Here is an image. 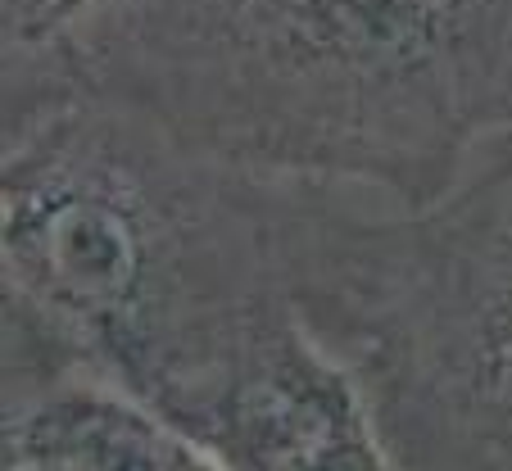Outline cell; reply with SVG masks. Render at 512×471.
Instances as JSON below:
<instances>
[{"label": "cell", "mask_w": 512, "mask_h": 471, "mask_svg": "<svg viewBox=\"0 0 512 471\" xmlns=\"http://www.w3.org/2000/svg\"><path fill=\"white\" fill-rule=\"evenodd\" d=\"M281 250L399 471H512V132L422 209L286 182Z\"/></svg>", "instance_id": "3"}, {"label": "cell", "mask_w": 512, "mask_h": 471, "mask_svg": "<svg viewBox=\"0 0 512 471\" xmlns=\"http://www.w3.org/2000/svg\"><path fill=\"white\" fill-rule=\"evenodd\" d=\"M5 404L68 381L195 431L290 308L286 182L218 164L46 68H5Z\"/></svg>", "instance_id": "1"}, {"label": "cell", "mask_w": 512, "mask_h": 471, "mask_svg": "<svg viewBox=\"0 0 512 471\" xmlns=\"http://www.w3.org/2000/svg\"><path fill=\"white\" fill-rule=\"evenodd\" d=\"M191 440L227 471H399L358 381L295 304L245 340Z\"/></svg>", "instance_id": "4"}, {"label": "cell", "mask_w": 512, "mask_h": 471, "mask_svg": "<svg viewBox=\"0 0 512 471\" xmlns=\"http://www.w3.org/2000/svg\"><path fill=\"white\" fill-rule=\"evenodd\" d=\"M5 471H227L118 390L68 381L5 404Z\"/></svg>", "instance_id": "5"}, {"label": "cell", "mask_w": 512, "mask_h": 471, "mask_svg": "<svg viewBox=\"0 0 512 471\" xmlns=\"http://www.w3.org/2000/svg\"><path fill=\"white\" fill-rule=\"evenodd\" d=\"M10 59L218 164L399 209L512 132V0H91Z\"/></svg>", "instance_id": "2"}]
</instances>
